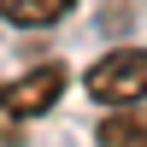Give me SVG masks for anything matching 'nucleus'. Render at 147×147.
Listing matches in <instances>:
<instances>
[{
	"mask_svg": "<svg viewBox=\"0 0 147 147\" xmlns=\"http://www.w3.org/2000/svg\"><path fill=\"white\" fill-rule=\"evenodd\" d=\"M65 82H71V71L53 65V59L47 65H30L12 82H0V141H18L24 124H35L41 112H53L59 94H65Z\"/></svg>",
	"mask_w": 147,
	"mask_h": 147,
	"instance_id": "nucleus-1",
	"label": "nucleus"
},
{
	"mask_svg": "<svg viewBox=\"0 0 147 147\" xmlns=\"http://www.w3.org/2000/svg\"><path fill=\"white\" fill-rule=\"evenodd\" d=\"M82 88H88V100H100V106L147 100V47H112L106 59L88 65Z\"/></svg>",
	"mask_w": 147,
	"mask_h": 147,
	"instance_id": "nucleus-2",
	"label": "nucleus"
},
{
	"mask_svg": "<svg viewBox=\"0 0 147 147\" xmlns=\"http://www.w3.org/2000/svg\"><path fill=\"white\" fill-rule=\"evenodd\" d=\"M100 147H147V106H112V118L100 124Z\"/></svg>",
	"mask_w": 147,
	"mask_h": 147,
	"instance_id": "nucleus-3",
	"label": "nucleus"
},
{
	"mask_svg": "<svg viewBox=\"0 0 147 147\" xmlns=\"http://www.w3.org/2000/svg\"><path fill=\"white\" fill-rule=\"evenodd\" d=\"M77 0H0V24H30V30H47L59 24Z\"/></svg>",
	"mask_w": 147,
	"mask_h": 147,
	"instance_id": "nucleus-4",
	"label": "nucleus"
}]
</instances>
